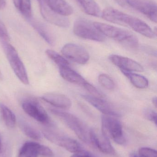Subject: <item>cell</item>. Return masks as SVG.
<instances>
[{"instance_id": "obj_1", "label": "cell", "mask_w": 157, "mask_h": 157, "mask_svg": "<svg viewBox=\"0 0 157 157\" xmlns=\"http://www.w3.org/2000/svg\"><path fill=\"white\" fill-rule=\"evenodd\" d=\"M101 16L109 22L131 28L148 38H154L156 35L154 30L144 21L112 7L105 8Z\"/></svg>"}, {"instance_id": "obj_2", "label": "cell", "mask_w": 157, "mask_h": 157, "mask_svg": "<svg viewBox=\"0 0 157 157\" xmlns=\"http://www.w3.org/2000/svg\"><path fill=\"white\" fill-rule=\"evenodd\" d=\"M97 29L104 35L114 40L129 48H136L138 46V38L132 32L100 22H94Z\"/></svg>"}, {"instance_id": "obj_3", "label": "cell", "mask_w": 157, "mask_h": 157, "mask_svg": "<svg viewBox=\"0 0 157 157\" xmlns=\"http://www.w3.org/2000/svg\"><path fill=\"white\" fill-rule=\"evenodd\" d=\"M50 111L73 131L81 141L86 144L90 143V130L79 118L72 113L57 109H50Z\"/></svg>"}, {"instance_id": "obj_4", "label": "cell", "mask_w": 157, "mask_h": 157, "mask_svg": "<svg viewBox=\"0 0 157 157\" xmlns=\"http://www.w3.org/2000/svg\"><path fill=\"white\" fill-rule=\"evenodd\" d=\"M2 45L12 70L18 78L24 85L29 84L26 70L14 47L8 41L2 40Z\"/></svg>"}, {"instance_id": "obj_5", "label": "cell", "mask_w": 157, "mask_h": 157, "mask_svg": "<svg viewBox=\"0 0 157 157\" xmlns=\"http://www.w3.org/2000/svg\"><path fill=\"white\" fill-rule=\"evenodd\" d=\"M75 35L81 38L97 42L105 41V36L96 28L94 22L85 18H78L73 25Z\"/></svg>"}, {"instance_id": "obj_6", "label": "cell", "mask_w": 157, "mask_h": 157, "mask_svg": "<svg viewBox=\"0 0 157 157\" xmlns=\"http://www.w3.org/2000/svg\"><path fill=\"white\" fill-rule=\"evenodd\" d=\"M101 120L102 133L117 144H124L125 139L122 125L120 121L116 117L104 114L101 116Z\"/></svg>"}, {"instance_id": "obj_7", "label": "cell", "mask_w": 157, "mask_h": 157, "mask_svg": "<svg viewBox=\"0 0 157 157\" xmlns=\"http://www.w3.org/2000/svg\"><path fill=\"white\" fill-rule=\"evenodd\" d=\"M123 6H127L146 16L153 22L157 23V4L152 0H116Z\"/></svg>"}, {"instance_id": "obj_8", "label": "cell", "mask_w": 157, "mask_h": 157, "mask_svg": "<svg viewBox=\"0 0 157 157\" xmlns=\"http://www.w3.org/2000/svg\"><path fill=\"white\" fill-rule=\"evenodd\" d=\"M42 133L50 142L63 147L69 152L75 153L83 150L77 141L59 132L51 129H44Z\"/></svg>"}, {"instance_id": "obj_9", "label": "cell", "mask_w": 157, "mask_h": 157, "mask_svg": "<svg viewBox=\"0 0 157 157\" xmlns=\"http://www.w3.org/2000/svg\"><path fill=\"white\" fill-rule=\"evenodd\" d=\"M22 107L26 113L37 121L44 124L50 123V119L48 113L35 99L29 98L24 100Z\"/></svg>"}, {"instance_id": "obj_10", "label": "cell", "mask_w": 157, "mask_h": 157, "mask_svg": "<svg viewBox=\"0 0 157 157\" xmlns=\"http://www.w3.org/2000/svg\"><path fill=\"white\" fill-rule=\"evenodd\" d=\"M61 52L67 59L79 64H86L90 59L86 49L74 43L65 44L62 48Z\"/></svg>"}, {"instance_id": "obj_11", "label": "cell", "mask_w": 157, "mask_h": 157, "mask_svg": "<svg viewBox=\"0 0 157 157\" xmlns=\"http://www.w3.org/2000/svg\"><path fill=\"white\" fill-rule=\"evenodd\" d=\"M38 1L41 13L46 21L60 27L66 28L70 26V22L68 18L52 11L47 6L43 0Z\"/></svg>"}, {"instance_id": "obj_12", "label": "cell", "mask_w": 157, "mask_h": 157, "mask_svg": "<svg viewBox=\"0 0 157 157\" xmlns=\"http://www.w3.org/2000/svg\"><path fill=\"white\" fill-rule=\"evenodd\" d=\"M81 97L104 115L120 117V113L113 106L102 98L82 94Z\"/></svg>"}, {"instance_id": "obj_13", "label": "cell", "mask_w": 157, "mask_h": 157, "mask_svg": "<svg viewBox=\"0 0 157 157\" xmlns=\"http://www.w3.org/2000/svg\"><path fill=\"white\" fill-rule=\"evenodd\" d=\"M109 59L121 71L132 72H143V67L139 63L127 57L112 54L109 56Z\"/></svg>"}, {"instance_id": "obj_14", "label": "cell", "mask_w": 157, "mask_h": 157, "mask_svg": "<svg viewBox=\"0 0 157 157\" xmlns=\"http://www.w3.org/2000/svg\"><path fill=\"white\" fill-rule=\"evenodd\" d=\"M89 140L90 144L102 153L107 155L115 154V150L111 144L109 138L102 132H98L94 130H90Z\"/></svg>"}, {"instance_id": "obj_15", "label": "cell", "mask_w": 157, "mask_h": 157, "mask_svg": "<svg viewBox=\"0 0 157 157\" xmlns=\"http://www.w3.org/2000/svg\"><path fill=\"white\" fill-rule=\"evenodd\" d=\"M59 70L61 76L66 81L83 87L87 90L91 86V84L85 79L82 75L73 70L70 65L60 67Z\"/></svg>"}, {"instance_id": "obj_16", "label": "cell", "mask_w": 157, "mask_h": 157, "mask_svg": "<svg viewBox=\"0 0 157 157\" xmlns=\"http://www.w3.org/2000/svg\"><path fill=\"white\" fill-rule=\"evenodd\" d=\"M41 98L44 101L56 108L67 109L72 107V101L70 98L61 93H46L42 95Z\"/></svg>"}, {"instance_id": "obj_17", "label": "cell", "mask_w": 157, "mask_h": 157, "mask_svg": "<svg viewBox=\"0 0 157 157\" xmlns=\"http://www.w3.org/2000/svg\"><path fill=\"white\" fill-rule=\"evenodd\" d=\"M28 20L32 27L47 43L51 46L55 45L56 37L54 33L49 27L43 22L32 19V17Z\"/></svg>"}, {"instance_id": "obj_18", "label": "cell", "mask_w": 157, "mask_h": 157, "mask_svg": "<svg viewBox=\"0 0 157 157\" xmlns=\"http://www.w3.org/2000/svg\"><path fill=\"white\" fill-rule=\"evenodd\" d=\"M47 6L56 13L66 17L73 14L72 6L65 0H43Z\"/></svg>"}, {"instance_id": "obj_19", "label": "cell", "mask_w": 157, "mask_h": 157, "mask_svg": "<svg viewBox=\"0 0 157 157\" xmlns=\"http://www.w3.org/2000/svg\"><path fill=\"white\" fill-rule=\"evenodd\" d=\"M85 13L93 16H101L102 12L95 0H77Z\"/></svg>"}, {"instance_id": "obj_20", "label": "cell", "mask_w": 157, "mask_h": 157, "mask_svg": "<svg viewBox=\"0 0 157 157\" xmlns=\"http://www.w3.org/2000/svg\"><path fill=\"white\" fill-rule=\"evenodd\" d=\"M121 71L135 87L143 89L147 88L148 86L149 82L148 79L144 76L132 72Z\"/></svg>"}, {"instance_id": "obj_21", "label": "cell", "mask_w": 157, "mask_h": 157, "mask_svg": "<svg viewBox=\"0 0 157 157\" xmlns=\"http://www.w3.org/2000/svg\"><path fill=\"white\" fill-rule=\"evenodd\" d=\"M39 145L35 142H26L19 150L18 157H37Z\"/></svg>"}, {"instance_id": "obj_22", "label": "cell", "mask_w": 157, "mask_h": 157, "mask_svg": "<svg viewBox=\"0 0 157 157\" xmlns=\"http://www.w3.org/2000/svg\"><path fill=\"white\" fill-rule=\"evenodd\" d=\"M0 113L6 125L9 128H14L16 123L15 115L7 106L1 102Z\"/></svg>"}, {"instance_id": "obj_23", "label": "cell", "mask_w": 157, "mask_h": 157, "mask_svg": "<svg viewBox=\"0 0 157 157\" xmlns=\"http://www.w3.org/2000/svg\"><path fill=\"white\" fill-rule=\"evenodd\" d=\"M17 9L27 19L32 17L31 0H13Z\"/></svg>"}, {"instance_id": "obj_24", "label": "cell", "mask_w": 157, "mask_h": 157, "mask_svg": "<svg viewBox=\"0 0 157 157\" xmlns=\"http://www.w3.org/2000/svg\"><path fill=\"white\" fill-rule=\"evenodd\" d=\"M19 125L23 133L29 138L35 140H40L41 138L40 132L28 124L22 121Z\"/></svg>"}, {"instance_id": "obj_25", "label": "cell", "mask_w": 157, "mask_h": 157, "mask_svg": "<svg viewBox=\"0 0 157 157\" xmlns=\"http://www.w3.org/2000/svg\"><path fill=\"white\" fill-rule=\"evenodd\" d=\"M46 53L47 56L59 66V68L69 66V62L63 57L54 51L48 49L46 51Z\"/></svg>"}, {"instance_id": "obj_26", "label": "cell", "mask_w": 157, "mask_h": 157, "mask_svg": "<svg viewBox=\"0 0 157 157\" xmlns=\"http://www.w3.org/2000/svg\"><path fill=\"white\" fill-rule=\"evenodd\" d=\"M98 81L100 85L108 90H112L116 87L115 82L109 76L104 74L100 75L98 77Z\"/></svg>"}, {"instance_id": "obj_27", "label": "cell", "mask_w": 157, "mask_h": 157, "mask_svg": "<svg viewBox=\"0 0 157 157\" xmlns=\"http://www.w3.org/2000/svg\"><path fill=\"white\" fill-rule=\"evenodd\" d=\"M143 114L147 120L153 122L157 125V114L154 110L149 108H145L143 110Z\"/></svg>"}, {"instance_id": "obj_28", "label": "cell", "mask_w": 157, "mask_h": 157, "mask_svg": "<svg viewBox=\"0 0 157 157\" xmlns=\"http://www.w3.org/2000/svg\"><path fill=\"white\" fill-rule=\"evenodd\" d=\"M139 154L143 157H157L156 151L148 147L140 148L139 150Z\"/></svg>"}, {"instance_id": "obj_29", "label": "cell", "mask_w": 157, "mask_h": 157, "mask_svg": "<svg viewBox=\"0 0 157 157\" xmlns=\"http://www.w3.org/2000/svg\"><path fill=\"white\" fill-rule=\"evenodd\" d=\"M0 38L2 40L8 41L10 40V36L7 29L4 23L0 20Z\"/></svg>"}, {"instance_id": "obj_30", "label": "cell", "mask_w": 157, "mask_h": 157, "mask_svg": "<svg viewBox=\"0 0 157 157\" xmlns=\"http://www.w3.org/2000/svg\"><path fill=\"white\" fill-rule=\"evenodd\" d=\"M39 155L46 157H52L53 156V151L48 147L40 144L38 148Z\"/></svg>"}, {"instance_id": "obj_31", "label": "cell", "mask_w": 157, "mask_h": 157, "mask_svg": "<svg viewBox=\"0 0 157 157\" xmlns=\"http://www.w3.org/2000/svg\"><path fill=\"white\" fill-rule=\"evenodd\" d=\"M71 157H94V156L89 153L82 150L77 153H75L74 155L71 156Z\"/></svg>"}, {"instance_id": "obj_32", "label": "cell", "mask_w": 157, "mask_h": 157, "mask_svg": "<svg viewBox=\"0 0 157 157\" xmlns=\"http://www.w3.org/2000/svg\"><path fill=\"white\" fill-rule=\"evenodd\" d=\"M6 2L5 0H0V10H2L5 7Z\"/></svg>"}, {"instance_id": "obj_33", "label": "cell", "mask_w": 157, "mask_h": 157, "mask_svg": "<svg viewBox=\"0 0 157 157\" xmlns=\"http://www.w3.org/2000/svg\"><path fill=\"white\" fill-rule=\"evenodd\" d=\"M152 102L153 104H154V106H155V108H157V99L156 97H154L152 99Z\"/></svg>"}, {"instance_id": "obj_34", "label": "cell", "mask_w": 157, "mask_h": 157, "mask_svg": "<svg viewBox=\"0 0 157 157\" xmlns=\"http://www.w3.org/2000/svg\"><path fill=\"white\" fill-rule=\"evenodd\" d=\"M130 157H143V156H142L141 155H139V154H138V155H137V154H132V155H131V156Z\"/></svg>"}, {"instance_id": "obj_35", "label": "cell", "mask_w": 157, "mask_h": 157, "mask_svg": "<svg viewBox=\"0 0 157 157\" xmlns=\"http://www.w3.org/2000/svg\"><path fill=\"white\" fill-rule=\"evenodd\" d=\"M3 78L2 74V72H1V70H0V80H2Z\"/></svg>"}]
</instances>
